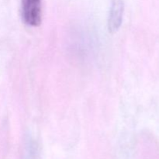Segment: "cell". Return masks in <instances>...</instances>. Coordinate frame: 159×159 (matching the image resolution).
Here are the masks:
<instances>
[{
	"instance_id": "6da1fadb",
	"label": "cell",
	"mask_w": 159,
	"mask_h": 159,
	"mask_svg": "<svg viewBox=\"0 0 159 159\" xmlns=\"http://www.w3.org/2000/svg\"><path fill=\"white\" fill-rule=\"evenodd\" d=\"M22 17L27 25L37 26L41 23V0H21Z\"/></svg>"
},
{
	"instance_id": "7a4b0ae2",
	"label": "cell",
	"mask_w": 159,
	"mask_h": 159,
	"mask_svg": "<svg viewBox=\"0 0 159 159\" xmlns=\"http://www.w3.org/2000/svg\"><path fill=\"white\" fill-rule=\"evenodd\" d=\"M124 5L123 0H112L108 18V29L112 34L120 27L123 20Z\"/></svg>"
}]
</instances>
